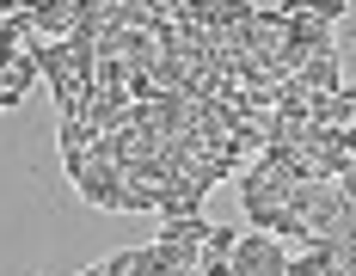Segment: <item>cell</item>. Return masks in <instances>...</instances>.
I'll use <instances>...</instances> for the list:
<instances>
[{
  "label": "cell",
  "instance_id": "cell-6",
  "mask_svg": "<svg viewBox=\"0 0 356 276\" xmlns=\"http://www.w3.org/2000/svg\"><path fill=\"white\" fill-rule=\"evenodd\" d=\"M99 270H105V276H142V258H136V252H111Z\"/></svg>",
  "mask_w": 356,
  "mask_h": 276
},
{
  "label": "cell",
  "instance_id": "cell-7",
  "mask_svg": "<svg viewBox=\"0 0 356 276\" xmlns=\"http://www.w3.org/2000/svg\"><path fill=\"white\" fill-rule=\"evenodd\" d=\"M80 276H105V270H99V264H92V270H80Z\"/></svg>",
  "mask_w": 356,
  "mask_h": 276
},
{
  "label": "cell",
  "instance_id": "cell-2",
  "mask_svg": "<svg viewBox=\"0 0 356 276\" xmlns=\"http://www.w3.org/2000/svg\"><path fill=\"white\" fill-rule=\"evenodd\" d=\"M295 86L314 99V92H344V68H338V49H325V56H307V68L295 74Z\"/></svg>",
  "mask_w": 356,
  "mask_h": 276
},
{
  "label": "cell",
  "instance_id": "cell-3",
  "mask_svg": "<svg viewBox=\"0 0 356 276\" xmlns=\"http://www.w3.org/2000/svg\"><path fill=\"white\" fill-rule=\"evenodd\" d=\"M25 13H31L37 37H68L74 25H80V6H74V0H31Z\"/></svg>",
  "mask_w": 356,
  "mask_h": 276
},
{
  "label": "cell",
  "instance_id": "cell-4",
  "mask_svg": "<svg viewBox=\"0 0 356 276\" xmlns=\"http://www.w3.org/2000/svg\"><path fill=\"white\" fill-rule=\"evenodd\" d=\"M209 227H215V221H203V215H178V221H160V240H191V245H203V240H209Z\"/></svg>",
  "mask_w": 356,
  "mask_h": 276
},
{
  "label": "cell",
  "instance_id": "cell-8",
  "mask_svg": "<svg viewBox=\"0 0 356 276\" xmlns=\"http://www.w3.org/2000/svg\"><path fill=\"white\" fill-rule=\"evenodd\" d=\"M0 111H6V104H0Z\"/></svg>",
  "mask_w": 356,
  "mask_h": 276
},
{
  "label": "cell",
  "instance_id": "cell-1",
  "mask_svg": "<svg viewBox=\"0 0 356 276\" xmlns=\"http://www.w3.org/2000/svg\"><path fill=\"white\" fill-rule=\"evenodd\" d=\"M74 197L92 209H123V166H105V160H86V172L74 178Z\"/></svg>",
  "mask_w": 356,
  "mask_h": 276
},
{
  "label": "cell",
  "instance_id": "cell-5",
  "mask_svg": "<svg viewBox=\"0 0 356 276\" xmlns=\"http://www.w3.org/2000/svg\"><path fill=\"white\" fill-rule=\"evenodd\" d=\"M234 245H240V227H209L203 252H209V258H234Z\"/></svg>",
  "mask_w": 356,
  "mask_h": 276
}]
</instances>
